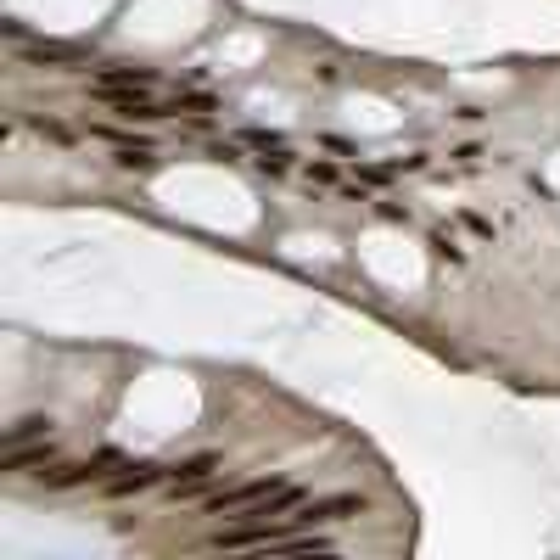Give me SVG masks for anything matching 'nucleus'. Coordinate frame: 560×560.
<instances>
[{
	"instance_id": "f3484780",
	"label": "nucleus",
	"mask_w": 560,
	"mask_h": 560,
	"mask_svg": "<svg viewBox=\"0 0 560 560\" xmlns=\"http://www.w3.org/2000/svg\"><path fill=\"white\" fill-rule=\"evenodd\" d=\"M112 163L124 168V174H135V168H140V174H152L157 157H152V152H112Z\"/></svg>"
},
{
	"instance_id": "a211bd4d",
	"label": "nucleus",
	"mask_w": 560,
	"mask_h": 560,
	"mask_svg": "<svg viewBox=\"0 0 560 560\" xmlns=\"http://www.w3.org/2000/svg\"><path fill=\"white\" fill-rule=\"evenodd\" d=\"M320 146H325V152H336V157H348V163H359V146L342 140V135H320Z\"/></svg>"
},
{
	"instance_id": "1a4fd4ad",
	"label": "nucleus",
	"mask_w": 560,
	"mask_h": 560,
	"mask_svg": "<svg viewBox=\"0 0 560 560\" xmlns=\"http://www.w3.org/2000/svg\"><path fill=\"white\" fill-rule=\"evenodd\" d=\"M208 112H219L213 90H180V96H168V118H208Z\"/></svg>"
},
{
	"instance_id": "0eeeda50",
	"label": "nucleus",
	"mask_w": 560,
	"mask_h": 560,
	"mask_svg": "<svg viewBox=\"0 0 560 560\" xmlns=\"http://www.w3.org/2000/svg\"><path fill=\"white\" fill-rule=\"evenodd\" d=\"M23 62H40V68H79V62H84V45L34 40V45H23Z\"/></svg>"
},
{
	"instance_id": "aec40b11",
	"label": "nucleus",
	"mask_w": 560,
	"mask_h": 560,
	"mask_svg": "<svg viewBox=\"0 0 560 560\" xmlns=\"http://www.w3.org/2000/svg\"><path fill=\"white\" fill-rule=\"evenodd\" d=\"M432 163V157L426 152H409V157H392V168H398V174H420V168Z\"/></svg>"
},
{
	"instance_id": "6e6552de",
	"label": "nucleus",
	"mask_w": 560,
	"mask_h": 560,
	"mask_svg": "<svg viewBox=\"0 0 560 560\" xmlns=\"http://www.w3.org/2000/svg\"><path fill=\"white\" fill-rule=\"evenodd\" d=\"M56 465V443L51 437H45V443H28V448H12V454H6V471H51Z\"/></svg>"
},
{
	"instance_id": "f257e3e1",
	"label": "nucleus",
	"mask_w": 560,
	"mask_h": 560,
	"mask_svg": "<svg viewBox=\"0 0 560 560\" xmlns=\"http://www.w3.org/2000/svg\"><path fill=\"white\" fill-rule=\"evenodd\" d=\"M280 488H286V482H275V476H252V482H236V488L202 493V510H208V516H241V510L264 504L269 493H280Z\"/></svg>"
},
{
	"instance_id": "4468645a",
	"label": "nucleus",
	"mask_w": 560,
	"mask_h": 560,
	"mask_svg": "<svg viewBox=\"0 0 560 560\" xmlns=\"http://www.w3.org/2000/svg\"><path fill=\"white\" fill-rule=\"evenodd\" d=\"M28 124H34V135H40V140H51V146H73V129L56 124V118H28Z\"/></svg>"
},
{
	"instance_id": "2eb2a0df",
	"label": "nucleus",
	"mask_w": 560,
	"mask_h": 560,
	"mask_svg": "<svg viewBox=\"0 0 560 560\" xmlns=\"http://www.w3.org/2000/svg\"><path fill=\"white\" fill-rule=\"evenodd\" d=\"M252 163H258V174H269V180H280V174H292V152H258Z\"/></svg>"
},
{
	"instance_id": "39448f33",
	"label": "nucleus",
	"mask_w": 560,
	"mask_h": 560,
	"mask_svg": "<svg viewBox=\"0 0 560 560\" xmlns=\"http://www.w3.org/2000/svg\"><path fill=\"white\" fill-rule=\"evenodd\" d=\"M157 482H168V465H129L124 476H107L101 493H107V499H129V493H146V488H157Z\"/></svg>"
},
{
	"instance_id": "dca6fc26",
	"label": "nucleus",
	"mask_w": 560,
	"mask_h": 560,
	"mask_svg": "<svg viewBox=\"0 0 560 560\" xmlns=\"http://www.w3.org/2000/svg\"><path fill=\"white\" fill-rule=\"evenodd\" d=\"M241 146H258V152H286V140L275 129H241Z\"/></svg>"
},
{
	"instance_id": "412c9836",
	"label": "nucleus",
	"mask_w": 560,
	"mask_h": 560,
	"mask_svg": "<svg viewBox=\"0 0 560 560\" xmlns=\"http://www.w3.org/2000/svg\"><path fill=\"white\" fill-rule=\"evenodd\" d=\"M376 213H381V219H392V224H409V219H415V213L398 208V202H376Z\"/></svg>"
},
{
	"instance_id": "7ed1b4c3",
	"label": "nucleus",
	"mask_w": 560,
	"mask_h": 560,
	"mask_svg": "<svg viewBox=\"0 0 560 560\" xmlns=\"http://www.w3.org/2000/svg\"><path fill=\"white\" fill-rule=\"evenodd\" d=\"M90 96L101 107H112L124 124H157V118H168V101H152V96H124V90H96V84H90Z\"/></svg>"
},
{
	"instance_id": "f03ea898",
	"label": "nucleus",
	"mask_w": 560,
	"mask_h": 560,
	"mask_svg": "<svg viewBox=\"0 0 560 560\" xmlns=\"http://www.w3.org/2000/svg\"><path fill=\"white\" fill-rule=\"evenodd\" d=\"M364 510V499L359 493H331V499H308L303 510H297L292 521H286V532H308V527H325V521H342V516H359Z\"/></svg>"
},
{
	"instance_id": "f8f14e48",
	"label": "nucleus",
	"mask_w": 560,
	"mask_h": 560,
	"mask_svg": "<svg viewBox=\"0 0 560 560\" xmlns=\"http://www.w3.org/2000/svg\"><path fill=\"white\" fill-rule=\"evenodd\" d=\"M303 180H308V185H325V191H331V185L342 191V168H336L331 157H314V163L303 168Z\"/></svg>"
},
{
	"instance_id": "9b49d317",
	"label": "nucleus",
	"mask_w": 560,
	"mask_h": 560,
	"mask_svg": "<svg viewBox=\"0 0 560 560\" xmlns=\"http://www.w3.org/2000/svg\"><path fill=\"white\" fill-rule=\"evenodd\" d=\"M45 488H79V482H96V460H68V465H51L40 471Z\"/></svg>"
},
{
	"instance_id": "4be33fe9",
	"label": "nucleus",
	"mask_w": 560,
	"mask_h": 560,
	"mask_svg": "<svg viewBox=\"0 0 560 560\" xmlns=\"http://www.w3.org/2000/svg\"><path fill=\"white\" fill-rule=\"evenodd\" d=\"M448 157H454V163H460V168H476V157H482V146H476V140H471V146H454V152H448Z\"/></svg>"
},
{
	"instance_id": "5701e85b",
	"label": "nucleus",
	"mask_w": 560,
	"mask_h": 560,
	"mask_svg": "<svg viewBox=\"0 0 560 560\" xmlns=\"http://www.w3.org/2000/svg\"><path fill=\"white\" fill-rule=\"evenodd\" d=\"M460 224H465V230H471V236H493V224L482 219V213H460Z\"/></svg>"
},
{
	"instance_id": "423d86ee",
	"label": "nucleus",
	"mask_w": 560,
	"mask_h": 560,
	"mask_svg": "<svg viewBox=\"0 0 560 560\" xmlns=\"http://www.w3.org/2000/svg\"><path fill=\"white\" fill-rule=\"evenodd\" d=\"M213 471H219V454H196V460L168 465V482H174V499H191V493H196V482H208Z\"/></svg>"
},
{
	"instance_id": "9d476101",
	"label": "nucleus",
	"mask_w": 560,
	"mask_h": 560,
	"mask_svg": "<svg viewBox=\"0 0 560 560\" xmlns=\"http://www.w3.org/2000/svg\"><path fill=\"white\" fill-rule=\"evenodd\" d=\"M45 437H51V415H23L12 426V432L0 437V448H6V454H12V448H28V443H45Z\"/></svg>"
},
{
	"instance_id": "20e7f679",
	"label": "nucleus",
	"mask_w": 560,
	"mask_h": 560,
	"mask_svg": "<svg viewBox=\"0 0 560 560\" xmlns=\"http://www.w3.org/2000/svg\"><path fill=\"white\" fill-rule=\"evenodd\" d=\"M96 90H124V96H152L157 90V68H135V62H112V68H101Z\"/></svg>"
},
{
	"instance_id": "6ab92c4d",
	"label": "nucleus",
	"mask_w": 560,
	"mask_h": 560,
	"mask_svg": "<svg viewBox=\"0 0 560 560\" xmlns=\"http://www.w3.org/2000/svg\"><path fill=\"white\" fill-rule=\"evenodd\" d=\"M208 157H219V163H241V146H236V140H213Z\"/></svg>"
},
{
	"instance_id": "ddd939ff",
	"label": "nucleus",
	"mask_w": 560,
	"mask_h": 560,
	"mask_svg": "<svg viewBox=\"0 0 560 560\" xmlns=\"http://www.w3.org/2000/svg\"><path fill=\"white\" fill-rule=\"evenodd\" d=\"M426 247L437 252V258H443V264H465V247L454 236H448V230H432V236H426Z\"/></svg>"
}]
</instances>
